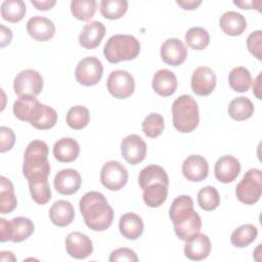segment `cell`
<instances>
[{
  "mask_svg": "<svg viewBox=\"0 0 262 262\" xmlns=\"http://www.w3.org/2000/svg\"><path fill=\"white\" fill-rule=\"evenodd\" d=\"M90 121V114L87 107L83 105H75L68 111L67 123L74 130L85 128Z\"/></svg>",
  "mask_w": 262,
  "mask_h": 262,
  "instance_id": "f35d334b",
  "label": "cell"
},
{
  "mask_svg": "<svg viewBox=\"0 0 262 262\" xmlns=\"http://www.w3.org/2000/svg\"><path fill=\"white\" fill-rule=\"evenodd\" d=\"M261 74L262 73H259L258 76L256 77L255 81H254V84H253V93L254 95L258 98V99H261Z\"/></svg>",
  "mask_w": 262,
  "mask_h": 262,
  "instance_id": "816d5d0a",
  "label": "cell"
},
{
  "mask_svg": "<svg viewBox=\"0 0 262 262\" xmlns=\"http://www.w3.org/2000/svg\"><path fill=\"white\" fill-rule=\"evenodd\" d=\"M17 205L14 188L11 181L4 177H0V213L7 214L12 212Z\"/></svg>",
  "mask_w": 262,
  "mask_h": 262,
  "instance_id": "f1b7e54d",
  "label": "cell"
},
{
  "mask_svg": "<svg viewBox=\"0 0 262 262\" xmlns=\"http://www.w3.org/2000/svg\"><path fill=\"white\" fill-rule=\"evenodd\" d=\"M219 25L223 33L229 36H239L247 29L246 18L236 11H227L219 19Z\"/></svg>",
  "mask_w": 262,
  "mask_h": 262,
  "instance_id": "484cf974",
  "label": "cell"
},
{
  "mask_svg": "<svg viewBox=\"0 0 262 262\" xmlns=\"http://www.w3.org/2000/svg\"><path fill=\"white\" fill-rule=\"evenodd\" d=\"M53 156L61 163L74 162L80 154L79 143L71 137H62L53 145Z\"/></svg>",
  "mask_w": 262,
  "mask_h": 262,
  "instance_id": "7402d4cb",
  "label": "cell"
},
{
  "mask_svg": "<svg viewBox=\"0 0 262 262\" xmlns=\"http://www.w3.org/2000/svg\"><path fill=\"white\" fill-rule=\"evenodd\" d=\"M174 128L181 133L193 131L200 122L199 106L195 99L188 94L177 97L172 104Z\"/></svg>",
  "mask_w": 262,
  "mask_h": 262,
  "instance_id": "3957f363",
  "label": "cell"
},
{
  "mask_svg": "<svg viewBox=\"0 0 262 262\" xmlns=\"http://www.w3.org/2000/svg\"><path fill=\"white\" fill-rule=\"evenodd\" d=\"M168 196V185L155 183L143 189L142 199L144 204L150 208H158L165 203Z\"/></svg>",
  "mask_w": 262,
  "mask_h": 262,
  "instance_id": "4dcf8cb0",
  "label": "cell"
},
{
  "mask_svg": "<svg viewBox=\"0 0 262 262\" xmlns=\"http://www.w3.org/2000/svg\"><path fill=\"white\" fill-rule=\"evenodd\" d=\"M198 203L205 211H213L220 204V196L213 186H205L198 192Z\"/></svg>",
  "mask_w": 262,
  "mask_h": 262,
  "instance_id": "60d3db41",
  "label": "cell"
},
{
  "mask_svg": "<svg viewBox=\"0 0 262 262\" xmlns=\"http://www.w3.org/2000/svg\"><path fill=\"white\" fill-rule=\"evenodd\" d=\"M127 9L128 2L126 0H101L99 3L100 13L107 19L121 18Z\"/></svg>",
  "mask_w": 262,
  "mask_h": 262,
  "instance_id": "d590c367",
  "label": "cell"
},
{
  "mask_svg": "<svg viewBox=\"0 0 262 262\" xmlns=\"http://www.w3.org/2000/svg\"><path fill=\"white\" fill-rule=\"evenodd\" d=\"M193 201L189 195L182 194L177 196L170 206L169 217L173 224L186 220L193 213Z\"/></svg>",
  "mask_w": 262,
  "mask_h": 262,
  "instance_id": "d4e9b609",
  "label": "cell"
},
{
  "mask_svg": "<svg viewBox=\"0 0 262 262\" xmlns=\"http://www.w3.org/2000/svg\"><path fill=\"white\" fill-rule=\"evenodd\" d=\"M138 182L142 190L155 183H164L169 185V177L166 171L159 165H148L143 168L138 176Z\"/></svg>",
  "mask_w": 262,
  "mask_h": 262,
  "instance_id": "4316f807",
  "label": "cell"
},
{
  "mask_svg": "<svg viewBox=\"0 0 262 262\" xmlns=\"http://www.w3.org/2000/svg\"><path fill=\"white\" fill-rule=\"evenodd\" d=\"M31 3L38 9V10H48L51 9L55 5V0H41V1H36L32 0Z\"/></svg>",
  "mask_w": 262,
  "mask_h": 262,
  "instance_id": "681fc988",
  "label": "cell"
},
{
  "mask_svg": "<svg viewBox=\"0 0 262 262\" xmlns=\"http://www.w3.org/2000/svg\"><path fill=\"white\" fill-rule=\"evenodd\" d=\"M82 184V179L79 172L75 169H63L57 172L54 177L53 185L55 190L64 195L76 193Z\"/></svg>",
  "mask_w": 262,
  "mask_h": 262,
  "instance_id": "9a60e30c",
  "label": "cell"
},
{
  "mask_svg": "<svg viewBox=\"0 0 262 262\" xmlns=\"http://www.w3.org/2000/svg\"><path fill=\"white\" fill-rule=\"evenodd\" d=\"M100 181L110 190H120L128 181V171L120 162L108 161L101 168Z\"/></svg>",
  "mask_w": 262,
  "mask_h": 262,
  "instance_id": "9c48e42d",
  "label": "cell"
},
{
  "mask_svg": "<svg viewBox=\"0 0 262 262\" xmlns=\"http://www.w3.org/2000/svg\"><path fill=\"white\" fill-rule=\"evenodd\" d=\"M122 157L131 165L142 162L146 156V143L137 134L126 136L121 143Z\"/></svg>",
  "mask_w": 262,
  "mask_h": 262,
  "instance_id": "8fae6325",
  "label": "cell"
},
{
  "mask_svg": "<svg viewBox=\"0 0 262 262\" xmlns=\"http://www.w3.org/2000/svg\"><path fill=\"white\" fill-rule=\"evenodd\" d=\"M151 86L157 94L167 97L175 93L177 89V78L170 70L161 69L154 75Z\"/></svg>",
  "mask_w": 262,
  "mask_h": 262,
  "instance_id": "44dd1931",
  "label": "cell"
},
{
  "mask_svg": "<svg viewBox=\"0 0 262 262\" xmlns=\"http://www.w3.org/2000/svg\"><path fill=\"white\" fill-rule=\"evenodd\" d=\"M79 208L85 224L94 231H103L113 223L114 210L101 192H86L79 202Z\"/></svg>",
  "mask_w": 262,
  "mask_h": 262,
  "instance_id": "6da1fadb",
  "label": "cell"
},
{
  "mask_svg": "<svg viewBox=\"0 0 262 262\" xmlns=\"http://www.w3.org/2000/svg\"><path fill=\"white\" fill-rule=\"evenodd\" d=\"M23 174L29 182L44 181L50 174L48 145L42 140H33L24 154Z\"/></svg>",
  "mask_w": 262,
  "mask_h": 262,
  "instance_id": "7a4b0ae2",
  "label": "cell"
},
{
  "mask_svg": "<svg viewBox=\"0 0 262 262\" xmlns=\"http://www.w3.org/2000/svg\"><path fill=\"white\" fill-rule=\"evenodd\" d=\"M104 35V25L98 20H94L84 26L79 35V43L86 49H94L100 44Z\"/></svg>",
  "mask_w": 262,
  "mask_h": 262,
  "instance_id": "ffe728a7",
  "label": "cell"
},
{
  "mask_svg": "<svg viewBox=\"0 0 262 262\" xmlns=\"http://www.w3.org/2000/svg\"><path fill=\"white\" fill-rule=\"evenodd\" d=\"M184 255L189 260L200 261L207 258L211 252V242L204 233H196L185 241Z\"/></svg>",
  "mask_w": 262,
  "mask_h": 262,
  "instance_id": "ac0fdd59",
  "label": "cell"
},
{
  "mask_svg": "<svg viewBox=\"0 0 262 262\" xmlns=\"http://www.w3.org/2000/svg\"><path fill=\"white\" fill-rule=\"evenodd\" d=\"M160 53L163 61L173 67L180 66L187 57V49L184 43L177 38L167 39L162 44Z\"/></svg>",
  "mask_w": 262,
  "mask_h": 262,
  "instance_id": "5bb4252c",
  "label": "cell"
},
{
  "mask_svg": "<svg viewBox=\"0 0 262 262\" xmlns=\"http://www.w3.org/2000/svg\"><path fill=\"white\" fill-rule=\"evenodd\" d=\"M15 142V135L12 129L1 126L0 127V151L5 152L10 150Z\"/></svg>",
  "mask_w": 262,
  "mask_h": 262,
  "instance_id": "bcb514c9",
  "label": "cell"
},
{
  "mask_svg": "<svg viewBox=\"0 0 262 262\" xmlns=\"http://www.w3.org/2000/svg\"><path fill=\"white\" fill-rule=\"evenodd\" d=\"M247 47L249 51L258 59L261 60L262 48V32L260 30L251 33L247 39Z\"/></svg>",
  "mask_w": 262,
  "mask_h": 262,
  "instance_id": "ee69618b",
  "label": "cell"
},
{
  "mask_svg": "<svg viewBox=\"0 0 262 262\" xmlns=\"http://www.w3.org/2000/svg\"><path fill=\"white\" fill-rule=\"evenodd\" d=\"M143 221L141 217L135 213L129 212L121 216L119 221V229L121 234L127 239H137L143 232Z\"/></svg>",
  "mask_w": 262,
  "mask_h": 262,
  "instance_id": "cb8c5ba5",
  "label": "cell"
},
{
  "mask_svg": "<svg viewBox=\"0 0 262 262\" xmlns=\"http://www.w3.org/2000/svg\"><path fill=\"white\" fill-rule=\"evenodd\" d=\"M43 105L35 96L24 95L18 96V98L13 103V114L14 116L24 122H29L32 126L38 120Z\"/></svg>",
  "mask_w": 262,
  "mask_h": 262,
  "instance_id": "30bf717a",
  "label": "cell"
},
{
  "mask_svg": "<svg viewBox=\"0 0 262 262\" xmlns=\"http://www.w3.org/2000/svg\"><path fill=\"white\" fill-rule=\"evenodd\" d=\"M95 0H73L71 2V12L79 20H90L96 11Z\"/></svg>",
  "mask_w": 262,
  "mask_h": 262,
  "instance_id": "8d00e7d4",
  "label": "cell"
},
{
  "mask_svg": "<svg viewBox=\"0 0 262 262\" xmlns=\"http://www.w3.org/2000/svg\"><path fill=\"white\" fill-rule=\"evenodd\" d=\"M0 241L2 243L11 241L9 221L5 220L4 218H0Z\"/></svg>",
  "mask_w": 262,
  "mask_h": 262,
  "instance_id": "7dc6e473",
  "label": "cell"
},
{
  "mask_svg": "<svg viewBox=\"0 0 262 262\" xmlns=\"http://www.w3.org/2000/svg\"><path fill=\"white\" fill-rule=\"evenodd\" d=\"M27 31L33 39L45 42L54 36L55 26L49 18L36 15L27 21Z\"/></svg>",
  "mask_w": 262,
  "mask_h": 262,
  "instance_id": "d6986e66",
  "label": "cell"
},
{
  "mask_svg": "<svg viewBox=\"0 0 262 262\" xmlns=\"http://www.w3.org/2000/svg\"><path fill=\"white\" fill-rule=\"evenodd\" d=\"M176 3L181 6L183 9L185 10H193L195 8H198L201 4H202V1H195V0H184V1H176Z\"/></svg>",
  "mask_w": 262,
  "mask_h": 262,
  "instance_id": "f907efd6",
  "label": "cell"
},
{
  "mask_svg": "<svg viewBox=\"0 0 262 262\" xmlns=\"http://www.w3.org/2000/svg\"><path fill=\"white\" fill-rule=\"evenodd\" d=\"M0 36H1V47H4L5 45L9 44L12 39V32L10 29L4 27L3 25L0 26Z\"/></svg>",
  "mask_w": 262,
  "mask_h": 262,
  "instance_id": "c3c4849f",
  "label": "cell"
},
{
  "mask_svg": "<svg viewBox=\"0 0 262 262\" xmlns=\"http://www.w3.org/2000/svg\"><path fill=\"white\" fill-rule=\"evenodd\" d=\"M103 74L101 61L95 56H87L79 61L75 70V77L78 83L84 86L96 85Z\"/></svg>",
  "mask_w": 262,
  "mask_h": 262,
  "instance_id": "52a82bcc",
  "label": "cell"
},
{
  "mask_svg": "<svg viewBox=\"0 0 262 262\" xmlns=\"http://www.w3.org/2000/svg\"><path fill=\"white\" fill-rule=\"evenodd\" d=\"M140 52L139 41L131 35H114L105 43L103 55L111 63L131 60Z\"/></svg>",
  "mask_w": 262,
  "mask_h": 262,
  "instance_id": "277c9868",
  "label": "cell"
},
{
  "mask_svg": "<svg viewBox=\"0 0 262 262\" xmlns=\"http://www.w3.org/2000/svg\"><path fill=\"white\" fill-rule=\"evenodd\" d=\"M173 225L176 235L181 241H187L192 235L200 232L202 227V219L200 215L195 211H193L190 217H188L186 220Z\"/></svg>",
  "mask_w": 262,
  "mask_h": 262,
  "instance_id": "1f68e13d",
  "label": "cell"
},
{
  "mask_svg": "<svg viewBox=\"0 0 262 262\" xmlns=\"http://www.w3.org/2000/svg\"><path fill=\"white\" fill-rule=\"evenodd\" d=\"M66 250L75 259H85L92 254L93 244L86 234L73 231L66 237Z\"/></svg>",
  "mask_w": 262,
  "mask_h": 262,
  "instance_id": "7c38bea8",
  "label": "cell"
},
{
  "mask_svg": "<svg viewBox=\"0 0 262 262\" xmlns=\"http://www.w3.org/2000/svg\"><path fill=\"white\" fill-rule=\"evenodd\" d=\"M165 128V122L162 115L157 113H150L142 122V131L145 136L149 138H156L162 134Z\"/></svg>",
  "mask_w": 262,
  "mask_h": 262,
  "instance_id": "ab89813d",
  "label": "cell"
},
{
  "mask_svg": "<svg viewBox=\"0 0 262 262\" xmlns=\"http://www.w3.org/2000/svg\"><path fill=\"white\" fill-rule=\"evenodd\" d=\"M209 173V164L207 160L200 155L188 156L182 164V174L192 182L203 181Z\"/></svg>",
  "mask_w": 262,
  "mask_h": 262,
  "instance_id": "2e32d148",
  "label": "cell"
},
{
  "mask_svg": "<svg viewBox=\"0 0 262 262\" xmlns=\"http://www.w3.org/2000/svg\"><path fill=\"white\" fill-rule=\"evenodd\" d=\"M228 82L233 91L246 92L251 87L252 76L248 69L244 67H236L229 73Z\"/></svg>",
  "mask_w": 262,
  "mask_h": 262,
  "instance_id": "836d02e7",
  "label": "cell"
},
{
  "mask_svg": "<svg viewBox=\"0 0 262 262\" xmlns=\"http://www.w3.org/2000/svg\"><path fill=\"white\" fill-rule=\"evenodd\" d=\"M262 193V177L261 171L252 168L246 172L243 179L235 188V195L239 202L246 205H254L257 203Z\"/></svg>",
  "mask_w": 262,
  "mask_h": 262,
  "instance_id": "5b68a950",
  "label": "cell"
},
{
  "mask_svg": "<svg viewBox=\"0 0 262 262\" xmlns=\"http://www.w3.org/2000/svg\"><path fill=\"white\" fill-rule=\"evenodd\" d=\"M13 89L18 96H37L43 89V78L35 70L28 69L19 72L13 81Z\"/></svg>",
  "mask_w": 262,
  "mask_h": 262,
  "instance_id": "8992f818",
  "label": "cell"
},
{
  "mask_svg": "<svg viewBox=\"0 0 262 262\" xmlns=\"http://www.w3.org/2000/svg\"><path fill=\"white\" fill-rule=\"evenodd\" d=\"M32 199L39 205H45L51 199V189L48 180L29 182Z\"/></svg>",
  "mask_w": 262,
  "mask_h": 262,
  "instance_id": "b9f144b4",
  "label": "cell"
},
{
  "mask_svg": "<svg viewBox=\"0 0 262 262\" xmlns=\"http://www.w3.org/2000/svg\"><path fill=\"white\" fill-rule=\"evenodd\" d=\"M185 42L191 49L203 50L210 43V35L202 27H192L185 34Z\"/></svg>",
  "mask_w": 262,
  "mask_h": 262,
  "instance_id": "74e56055",
  "label": "cell"
},
{
  "mask_svg": "<svg viewBox=\"0 0 262 262\" xmlns=\"http://www.w3.org/2000/svg\"><path fill=\"white\" fill-rule=\"evenodd\" d=\"M57 122V113L51 106L46 104L43 105L41 115L39 116L36 123L33 125L34 128L39 130H47L52 128Z\"/></svg>",
  "mask_w": 262,
  "mask_h": 262,
  "instance_id": "7bdbcfd3",
  "label": "cell"
},
{
  "mask_svg": "<svg viewBox=\"0 0 262 262\" xmlns=\"http://www.w3.org/2000/svg\"><path fill=\"white\" fill-rule=\"evenodd\" d=\"M228 115L235 121H245L254 114L253 102L245 96H239L232 99L228 105Z\"/></svg>",
  "mask_w": 262,
  "mask_h": 262,
  "instance_id": "83f0119b",
  "label": "cell"
},
{
  "mask_svg": "<svg viewBox=\"0 0 262 262\" xmlns=\"http://www.w3.org/2000/svg\"><path fill=\"white\" fill-rule=\"evenodd\" d=\"M258 235V229L253 224H244L233 230L230 236L231 244L236 248H245L252 244Z\"/></svg>",
  "mask_w": 262,
  "mask_h": 262,
  "instance_id": "e575fe53",
  "label": "cell"
},
{
  "mask_svg": "<svg viewBox=\"0 0 262 262\" xmlns=\"http://www.w3.org/2000/svg\"><path fill=\"white\" fill-rule=\"evenodd\" d=\"M108 261L110 262H117V261L137 262L138 257L136 253L129 248H118L111 253Z\"/></svg>",
  "mask_w": 262,
  "mask_h": 262,
  "instance_id": "f6af8a7d",
  "label": "cell"
},
{
  "mask_svg": "<svg viewBox=\"0 0 262 262\" xmlns=\"http://www.w3.org/2000/svg\"><path fill=\"white\" fill-rule=\"evenodd\" d=\"M216 87V76L208 67L196 68L191 76V90L200 96H207Z\"/></svg>",
  "mask_w": 262,
  "mask_h": 262,
  "instance_id": "4fadbf2b",
  "label": "cell"
},
{
  "mask_svg": "<svg viewBox=\"0 0 262 262\" xmlns=\"http://www.w3.org/2000/svg\"><path fill=\"white\" fill-rule=\"evenodd\" d=\"M5 255H6V252H1V260L2 261H5V259H6ZM8 259L11 260V261H15L16 260V258L13 256L12 252H8Z\"/></svg>",
  "mask_w": 262,
  "mask_h": 262,
  "instance_id": "db71d44e",
  "label": "cell"
},
{
  "mask_svg": "<svg viewBox=\"0 0 262 262\" xmlns=\"http://www.w3.org/2000/svg\"><path fill=\"white\" fill-rule=\"evenodd\" d=\"M241 172V164L236 158L227 155L219 158L214 166V174L218 181L229 183L234 181Z\"/></svg>",
  "mask_w": 262,
  "mask_h": 262,
  "instance_id": "e0dca14e",
  "label": "cell"
},
{
  "mask_svg": "<svg viewBox=\"0 0 262 262\" xmlns=\"http://www.w3.org/2000/svg\"><path fill=\"white\" fill-rule=\"evenodd\" d=\"M108 92L119 99H125L131 96L135 89V81L133 76L124 70L113 71L106 81Z\"/></svg>",
  "mask_w": 262,
  "mask_h": 262,
  "instance_id": "ba28073f",
  "label": "cell"
},
{
  "mask_svg": "<svg viewBox=\"0 0 262 262\" xmlns=\"http://www.w3.org/2000/svg\"><path fill=\"white\" fill-rule=\"evenodd\" d=\"M26 14V4L21 0H5L1 4V16L4 20L15 24Z\"/></svg>",
  "mask_w": 262,
  "mask_h": 262,
  "instance_id": "d6a6232c",
  "label": "cell"
},
{
  "mask_svg": "<svg viewBox=\"0 0 262 262\" xmlns=\"http://www.w3.org/2000/svg\"><path fill=\"white\" fill-rule=\"evenodd\" d=\"M236 6H239L241 8L243 9H254V2L251 1V2H247V1H241V2H236L234 1L233 2Z\"/></svg>",
  "mask_w": 262,
  "mask_h": 262,
  "instance_id": "f5cc1de1",
  "label": "cell"
},
{
  "mask_svg": "<svg viewBox=\"0 0 262 262\" xmlns=\"http://www.w3.org/2000/svg\"><path fill=\"white\" fill-rule=\"evenodd\" d=\"M75 210L69 201H56L49 210V218L51 222L59 227L70 225L74 221Z\"/></svg>",
  "mask_w": 262,
  "mask_h": 262,
  "instance_id": "603a6c76",
  "label": "cell"
},
{
  "mask_svg": "<svg viewBox=\"0 0 262 262\" xmlns=\"http://www.w3.org/2000/svg\"><path fill=\"white\" fill-rule=\"evenodd\" d=\"M11 242L20 243L30 237L34 232V223L26 217H16L9 221Z\"/></svg>",
  "mask_w": 262,
  "mask_h": 262,
  "instance_id": "f546056e",
  "label": "cell"
}]
</instances>
